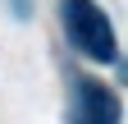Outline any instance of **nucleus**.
<instances>
[{"instance_id": "f257e3e1", "label": "nucleus", "mask_w": 128, "mask_h": 124, "mask_svg": "<svg viewBox=\"0 0 128 124\" xmlns=\"http://www.w3.org/2000/svg\"><path fill=\"white\" fill-rule=\"evenodd\" d=\"M60 14H64L69 41L87 60H105V65L114 60V32H110V19L96 0H60Z\"/></svg>"}, {"instance_id": "f03ea898", "label": "nucleus", "mask_w": 128, "mask_h": 124, "mask_svg": "<svg viewBox=\"0 0 128 124\" xmlns=\"http://www.w3.org/2000/svg\"><path fill=\"white\" fill-rule=\"evenodd\" d=\"M73 124H119V101L110 97L105 83L78 78V87H73Z\"/></svg>"}]
</instances>
